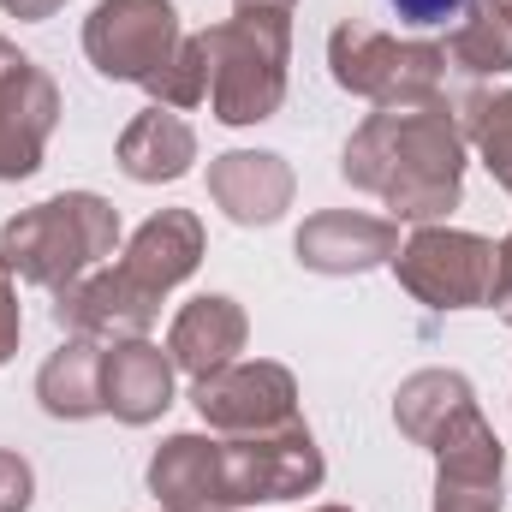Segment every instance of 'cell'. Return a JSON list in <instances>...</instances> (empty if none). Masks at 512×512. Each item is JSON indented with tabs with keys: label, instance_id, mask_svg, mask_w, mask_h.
I'll list each match as a JSON object with an SVG mask.
<instances>
[{
	"label": "cell",
	"instance_id": "obj_1",
	"mask_svg": "<svg viewBox=\"0 0 512 512\" xmlns=\"http://www.w3.org/2000/svg\"><path fill=\"white\" fill-rule=\"evenodd\" d=\"M340 173H346V185L382 197L399 221L435 227L441 215L459 209L465 131L435 96L429 102H405V108H376L364 126L352 131Z\"/></svg>",
	"mask_w": 512,
	"mask_h": 512
},
{
	"label": "cell",
	"instance_id": "obj_2",
	"mask_svg": "<svg viewBox=\"0 0 512 512\" xmlns=\"http://www.w3.org/2000/svg\"><path fill=\"white\" fill-rule=\"evenodd\" d=\"M120 245V209L96 191H60L0 227V268L24 286H72Z\"/></svg>",
	"mask_w": 512,
	"mask_h": 512
},
{
	"label": "cell",
	"instance_id": "obj_3",
	"mask_svg": "<svg viewBox=\"0 0 512 512\" xmlns=\"http://www.w3.org/2000/svg\"><path fill=\"white\" fill-rule=\"evenodd\" d=\"M209 54V108L221 126H262L286 102L292 6H239L227 24L203 30Z\"/></svg>",
	"mask_w": 512,
	"mask_h": 512
},
{
	"label": "cell",
	"instance_id": "obj_4",
	"mask_svg": "<svg viewBox=\"0 0 512 512\" xmlns=\"http://www.w3.org/2000/svg\"><path fill=\"white\" fill-rule=\"evenodd\" d=\"M328 477L316 435L304 429V417L262 429V435H215L209 447V507L239 512L262 501H304L316 495Z\"/></svg>",
	"mask_w": 512,
	"mask_h": 512
},
{
	"label": "cell",
	"instance_id": "obj_5",
	"mask_svg": "<svg viewBox=\"0 0 512 512\" xmlns=\"http://www.w3.org/2000/svg\"><path fill=\"white\" fill-rule=\"evenodd\" d=\"M328 66L334 84L376 102V108H405V102H429L441 72H447V48L435 42H399L370 24H340L328 36Z\"/></svg>",
	"mask_w": 512,
	"mask_h": 512
},
{
	"label": "cell",
	"instance_id": "obj_6",
	"mask_svg": "<svg viewBox=\"0 0 512 512\" xmlns=\"http://www.w3.org/2000/svg\"><path fill=\"white\" fill-rule=\"evenodd\" d=\"M399 286L429 310H477L495 292V245L459 227H417L393 256Z\"/></svg>",
	"mask_w": 512,
	"mask_h": 512
},
{
	"label": "cell",
	"instance_id": "obj_7",
	"mask_svg": "<svg viewBox=\"0 0 512 512\" xmlns=\"http://www.w3.org/2000/svg\"><path fill=\"white\" fill-rule=\"evenodd\" d=\"M179 42L185 30L173 0H102L84 18V54L114 84H149L179 54Z\"/></svg>",
	"mask_w": 512,
	"mask_h": 512
},
{
	"label": "cell",
	"instance_id": "obj_8",
	"mask_svg": "<svg viewBox=\"0 0 512 512\" xmlns=\"http://www.w3.org/2000/svg\"><path fill=\"white\" fill-rule=\"evenodd\" d=\"M60 126L54 78L0 36V179H30Z\"/></svg>",
	"mask_w": 512,
	"mask_h": 512
},
{
	"label": "cell",
	"instance_id": "obj_9",
	"mask_svg": "<svg viewBox=\"0 0 512 512\" xmlns=\"http://www.w3.org/2000/svg\"><path fill=\"white\" fill-rule=\"evenodd\" d=\"M191 405L215 435H262V429H280L298 417V382H292V370L251 358V364H227V370L203 376L191 387Z\"/></svg>",
	"mask_w": 512,
	"mask_h": 512
},
{
	"label": "cell",
	"instance_id": "obj_10",
	"mask_svg": "<svg viewBox=\"0 0 512 512\" xmlns=\"http://www.w3.org/2000/svg\"><path fill=\"white\" fill-rule=\"evenodd\" d=\"M155 316H161V304L149 292H137L120 268L84 274L54 292V322L84 340H143L155 328Z\"/></svg>",
	"mask_w": 512,
	"mask_h": 512
},
{
	"label": "cell",
	"instance_id": "obj_11",
	"mask_svg": "<svg viewBox=\"0 0 512 512\" xmlns=\"http://www.w3.org/2000/svg\"><path fill=\"white\" fill-rule=\"evenodd\" d=\"M298 262L310 274H370L399 256V227L358 209H322L298 227Z\"/></svg>",
	"mask_w": 512,
	"mask_h": 512
},
{
	"label": "cell",
	"instance_id": "obj_12",
	"mask_svg": "<svg viewBox=\"0 0 512 512\" xmlns=\"http://www.w3.org/2000/svg\"><path fill=\"white\" fill-rule=\"evenodd\" d=\"M197 262H203V221H197L191 209H161V215H149V221L131 233L126 256H120L114 268L126 274L137 292H149V298L161 304L179 280L197 274Z\"/></svg>",
	"mask_w": 512,
	"mask_h": 512
},
{
	"label": "cell",
	"instance_id": "obj_13",
	"mask_svg": "<svg viewBox=\"0 0 512 512\" xmlns=\"http://www.w3.org/2000/svg\"><path fill=\"white\" fill-rule=\"evenodd\" d=\"M209 197L227 221L268 227L292 209V167L274 149H227L209 161Z\"/></svg>",
	"mask_w": 512,
	"mask_h": 512
},
{
	"label": "cell",
	"instance_id": "obj_14",
	"mask_svg": "<svg viewBox=\"0 0 512 512\" xmlns=\"http://www.w3.org/2000/svg\"><path fill=\"white\" fill-rule=\"evenodd\" d=\"M245 334H251V322H245L239 298L203 292V298H191V304L173 316V328H167V358H173V370H185L191 382H203V376L239 364Z\"/></svg>",
	"mask_w": 512,
	"mask_h": 512
},
{
	"label": "cell",
	"instance_id": "obj_15",
	"mask_svg": "<svg viewBox=\"0 0 512 512\" xmlns=\"http://www.w3.org/2000/svg\"><path fill=\"white\" fill-rule=\"evenodd\" d=\"M167 405H173V358L149 340H108V352H102V411L143 429Z\"/></svg>",
	"mask_w": 512,
	"mask_h": 512
},
{
	"label": "cell",
	"instance_id": "obj_16",
	"mask_svg": "<svg viewBox=\"0 0 512 512\" xmlns=\"http://www.w3.org/2000/svg\"><path fill=\"white\" fill-rule=\"evenodd\" d=\"M191 161H197V131L173 108H143L120 131V167L137 185H173V179L191 173Z\"/></svg>",
	"mask_w": 512,
	"mask_h": 512
},
{
	"label": "cell",
	"instance_id": "obj_17",
	"mask_svg": "<svg viewBox=\"0 0 512 512\" xmlns=\"http://www.w3.org/2000/svg\"><path fill=\"white\" fill-rule=\"evenodd\" d=\"M102 352H108V340L66 334V346L36 370V399L48 417H66V423L102 417Z\"/></svg>",
	"mask_w": 512,
	"mask_h": 512
},
{
	"label": "cell",
	"instance_id": "obj_18",
	"mask_svg": "<svg viewBox=\"0 0 512 512\" xmlns=\"http://www.w3.org/2000/svg\"><path fill=\"white\" fill-rule=\"evenodd\" d=\"M471 405H477V393H471V382L459 370H417V376H405L399 393H393V423H399L405 441L435 447Z\"/></svg>",
	"mask_w": 512,
	"mask_h": 512
},
{
	"label": "cell",
	"instance_id": "obj_19",
	"mask_svg": "<svg viewBox=\"0 0 512 512\" xmlns=\"http://www.w3.org/2000/svg\"><path fill=\"white\" fill-rule=\"evenodd\" d=\"M447 60L471 78L512 72V0H465V12L447 36Z\"/></svg>",
	"mask_w": 512,
	"mask_h": 512
},
{
	"label": "cell",
	"instance_id": "obj_20",
	"mask_svg": "<svg viewBox=\"0 0 512 512\" xmlns=\"http://www.w3.org/2000/svg\"><path fill=\"white\" fill-rule=\"evenodd\" d=\"M465 137L477 143L495 185L512 197V90H477L465 102Z\"/></svg>",
	"mask_w": 512,
	"mask_h": 512
},
{
	"label": "cell",
	"instance_id": "obj_21",
	"mask_svg": "<svg viewBox=\"0 0 512 512\" xmlns=\"http://www.w3.org/2000/svg\"><path fill=\"white\" fill-rule=\"evenodd\" d=\"M149 96H155V108H197V102H209V54H203V36H185L179 42V54L143 84Z\"/></svg>",
	"mask_w": 512,
	"mask_h": 512
},
{
	"label": "cell",
	"instance_id": "obj_22",
	"mask_svg": "<svg viewBox=\"0 0 512 512\" xmlns=\"http://www.w3.org/2000/svg\"><path fill=\"white\" fill-rule=\"evenodd\" d=\"M435 512H501V477H435Z\"/></svg>",
	"mask_w": 512,
	"mask_h": 512
},
{
	"label": "cell",
	"instance_id": "obj_23",
	"mask_svg": "<svg viewBox=\"0 0 512 512\" xmlns=\"http://www.w3.org/2000/svg\"><path fill=\"white\" fill-rule=\"evenodd\" d=\"M30 495H36V471H30V459L12 453V447H0V512H24L30 507Z\"/></svg>",
	"mask_w": 512,
	"mask_h": 512
},
{
	"label": "cell",
	"instance_id": "obj_24",
	"mask_svg": "<svg viewBox=\"0 0 512 512\" xmlns=\"http://www.w3.org/2000/svg\"><path fill=\"white\" fill-rule=\"evenodd\" d=\"M393 12H399V24H411V30H429V24L459 18L465 0H393Z\"/></svg>",
	"mask_w": 512,
	"mask_h": 512
},
{
	"label": "cell",
	"instance_id": "obj_25",
	"mask_svg": "<svg viewBox=\"0 0 512 512\" xmlns=\"http://www.w3.org/2000/svg\"><path fill=\"white\" fill-rule=\"evenodd\" d=\"M18 334H24V310H18V292H12V274L0 268V364L18 352Z\"/></svg>",
	"mask_w": 512,
	"mask_h": 512
},
{
	"label": "cell",
	"instance_id": "obj_26",
	"mask_svg": "<svg viewBox=\"0 0 512 512\" xmlns=\"http://www.w3.org/2000/svg\"><path fill=\"white\" fill-rule=\"evenodd\" d=\"M489 310L512 328V233L495 245V292H489Z\"/></svg>",
	"mask_w": 512,
	"mask_h": 512
},
{
	"label": "cell",
	"instance_id": "obj_27",
	"mask_svg": "<svg viewBox=\"0 0 512 512\" xmlns=\"http://www.w3.org/2000/svg\"><path fill=\"white\" fill-rule=\"evenodd\" d=\"M66 0H0V12H12V18H24V24H42V18H54Z\"/></svg>",
	"mask_w": 512,
	"mask_h": 512
},
{
	"label": "cell",
	"instance_id": "obj_28",
	"mask_svg": "<svg viewBox=\"0 0 512 512\" xmlns=\"http://www.w3.org/2000/svg\"><path fill=\"white\" fill-rule=\"evenodd\" d=\"M239 6H292V0H239Z\"/></svg>",
	"mask_w": 512,
	"mask_h": 512
},
{
	"label": "cell",
	"instance_id": "obj_29",
	"mask_svg": "<svg viewBox=\"0 0 512 512\" xmlns=\"http://www.w3.org/2000/svg\"><path fill=\"white\" fill-rule=\"evenodd\" d=\"M316 512H346V507H316Z\"/></svg>",
	"mask_w": 512,
	"mask_h": 512
}]
</instances>
